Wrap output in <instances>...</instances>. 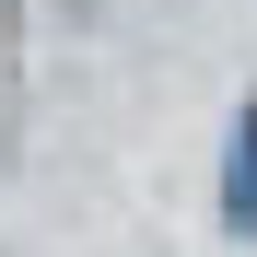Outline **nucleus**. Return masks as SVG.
<instances>
[{"label": "nucleus", "mask_w": 257, "mask_h": 257, "mask_svg": "<svg viewBox=\"0 0 257 257\" xmlns=\"http://www.w3.org/2000/svg\"><path fill=\"white\" fill-rule=\"evenodd\" d=\"M222 222L257 234V105L234 117V164H222Z\"/></svg>", "instance_id": "f257e3e1"}]
</instances>
